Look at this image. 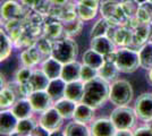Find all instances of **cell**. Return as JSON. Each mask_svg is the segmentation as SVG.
I'll return each instance as SVG.
<instances>
[{"label": "cell", "instance_id": "e0dca14e", "mask_svg": "<svg viewBox=\"0 0 152 136\" xmlns=\"http://www.w3.org/2000/svg\"><path fill=\"white\" fill-rule=\"evenodd\" d=\"M0 120H1L0 125L1 135H14L19 119L14 115L13 111L10 109H1Z\"/></svg>", "mask_w": 152, "mask_h": 136}, {"label": "cell", "instance_id": "8992f818", "mask_svg": "<svg viewBox=\"0 0 152 136\" xmlns=\"http://www.w3.org/2000/svg\"><path fill=\"white\" fill-rule=\"evenodd\" d=\"M109 118L117 129H134L139 120L134 108L129 104L115 107L110 112Z\"/></svg>", "mask_w": 152, "mask_h": 136}, {"label": "cell", "instance_id": "2e32d148", "mask_svg": "<svg viewBox=\"0 0 152 136\" xmlns=\"http://www.w3.org/2000/svg\"><path fill=\"white\" fill-rule=\"evenodd\" d=\"M133 44L132 48L137 49L143 44H145L146 42L151 41L152 38V22L150 23H142L139 26H136L133 28Z\"/></svg>", "mask_w": 152, "mask_h": 136}, {"label": "cell", "instance_id": "484cf974", "mask_svg": "<svg viewBox=\"0 0 152 136\" xmlns=\"http://www.w3.org/2000/svg\"><path fill=\"white\" fill-rule=\"evenodd\" d=\"M81 61L85 65L90 66L92 68H94L96 71H99L101 68L103 64L106 63V57L99 53L98 51L93 50L92 48H89L88 50L82 53V58H81Z\"/></svg>", "mask_w": 152, "mask_h": 136}, {"label": "cell", "instance_id": "4fadbf2b", "mask_svg": "<svg viewBox=\"0 0 152 136\" xmlns=\"http://www.w3.org/2000/svg\"><path fill=\"white\" fill-rule=\"evenodd\" d=\"M92 136H115L117 128L115 127L111 119L108 118H95L90 124Z\"/></svg>", "mask_w": 152, "mask_h": 136}, {"label": "cell", "instance_id": "7c38bea8", "mask_svg": "<svg viewBox=\"0 0 152 136\" xmlns=\"http://www.w3.org/2000/svg\"><path fill=\"white\" fill-rule=\"evenodd\" d=\"M18 59L20 66H26L32 68H35L37 66L41 65V63L45 60L42 53L40 52L35 43L20 50L18 53Z\"/></svg>", "mask_w": 152, "mask_h": 136}, {"label": "cell", "instance_id": "44dd1931", "mask_svg": "<svg viewBox=\"0 0 152 136\" xmlns=\"http://www.w3.org/2000/svg\"><path fill=\"white\" fill-rule=\"evenodd\" d=\"M10 110L14 112V115L17 117L18 119H24L28 117L35 116L37 113L33 110L31 102L28 100V97H19L16 100V102L10 108Z\"/></svg>", "mask_w": 152, "mask_h": 136}, {"label": "cell", "instance_id": "9c48e42d", "mask_svg": "<svg viewBox=\"0 0 152 136\" xmlns=\"http://www.w3.org/2000/svg\"><path fill=\"white\" fill-rule=\"evenodd\" d=\"M134 110L140 121L149 123L152 120V92H144L135 99Z\"/></svg>", "mask_w": 152, "mask_h": 136}, {"label": "cell", "instance_id": "c3c4849f", "mask_svg": "<svg viewBox=\"0 0 152 136\" xmlns=\"http://www.w3.org/2000/svg\"><path fill=\"white\" fill-rule=\"evenodd\" d=\"M151 41H152V38H151Z\"/></svg>", "mask_w": 152, "mask_h": 136}, {"label": "cell", "instance_id": "74e56055", "mask_svg": "<svg viewBox=\"0 0 152 136\" xmlns=\"http://www.w3.org/2000/svg\"><path fill=\"white\" fill-rule=\"evenodd\" d=\"M121 5L123 7L124 13L126 14V16L128 18L134 17L137 13L139 8L141 7V5L136 0H121Z\"/></svg>", "mask_w": 152, "mask_h": 136}, {"label": "cell", "instance_id": "f6af8a7d", "mask_svg": "<svg viewBox=\"0 0 152 136\" xmlns=\"http://www.w3.org/2000/svg\"><path fill=\"white\" fill-rule=\"evenodd\" d=\"M146 81L150 85H152V67L146 71Z\"/></svg>", "mask_w": 152, "mask_h": 136}, {"label": "cell", "instance_id": "cb8c5ba5", "mask_svg": "<svg viewBox=\"0 0 152 136\" xmlns=\"http://www.w3.org/2000/svg\"><path fill=\"white\" fill-rule=\"evenodd\" d=\"M76 105H77V102L72 101V100L65 97H63L61 99H58L53 102V107L57 109L58 112L63 116V118L66 121L73 119Z\"/></svg>", "mask_w": 152, "mask_h": 136}, {"label": "cell", "instance_id": "1f68e13d", "mask_svg": "<svg viewBox=\"0 0 152 136\" xmlns=\"http://www.w3.org/2000/svg\"><path fill=\"white\" fill-rule=\"evenodd\" d=\"M84 23L85 22H83L80 17H75V18L69 20H65V22H63L64 34L66 36H70V38L78 36L83 32Z\"/></svg>", "mask_w": 152, "mask_h": 136}, {"label": "cell", "instance_id": "d6a6232c", "mask_svg": "<svg viewBox=\"0 0 152 136\" xmlns=\"http://www.w3.org/2000/svg\"><path fill=\"white\" fill-rule=\"evenodd\" d=\"M110 27H111V24H110L106 18L99 16V17L94 20L93 25H92L91 30H90L89 38L90 39H93V38H98V36L108 35V33L110 31Z\"/></svg>", "mask_w": 152, "mask_h": 136}, {"label": "cell", "instance_id": "836d02e7", "mask_svg": "<svg viewBox=\"0 0 152 136\" xmlns=\"http://www.w3.org/2000/svg\"><path fill=\"white\" fill-rule=\"evenodd\" d=\"M141 68L148 71L152 67V41L146 42L139 49Z\"/></svg>", "mask_w": 152, "mask_h": 136}, {"label": "cell", "instance_id": "681fc988", "mask_svg": "<svg viewBox=\"0 0 152 136\" xmlns=\"http://www.w3.org/2000/svg\"><path fill=\"white\" fill-rule=\"evenodd\" d=\"M75 1H77V0H75Z\"/></svg>", "mask_w": 152, "mask_h": 136}, {"label": "cell", "instance_id": "f1b7e54d", "mask_svg": "<svg viewBox=\"0 0 152 136\" xmlns=\"http://www.w3.org/2000/svg\"><path fill=\"white\" fill-rule=\"evenodd\" d=\"M50 82V78L45 74V71L40 68H34L32 76L30 78V85L33 91H45Z\"/></svg>", "mask_w": 152, "mask_h": 136}, {"label": "cell", "instance_id": "7402d4cb", "mask_svg": "<svg viewBox=\"0 0 152 136\" xmlns=\"http://www.w3.org/2000/svg\"><path fill=\"white\" fill-rule=\"evenodd\" d=\"M63 63H60L59 60L55 58V57H48L45 58L42 63H41V69L45 71V74L50 78V79H53V78H58L61 76V71H63Z\"/></svg>", "mask_w": 152, "mask_h": 136}, {"label": "cell", "instance_id": "d4e9b609", "mask_svg": "<svg viewBox=\"0 0 152 136\" xmlns=\"http://www.w3.org/2000/svg\"><path fill=\"white\" fill-rule=\"evenodd\" d=\"M84 89H85V83L82 79H77L69 82L66 85V90H65V95L64 97L69 99L72 101L75 102H82L83 95H84Z\"/></svg>", "mask_w": 152, "mask_h": 136}, {"label": "cell", "instance_id": "5bb4252c", "mask_svg": "<svg viewBox=\"0 0 152 136\" xmlns=\"http://www.w3.org/2000/svg\"><path fill=\"white\" fill-rule=\"evenodd\" d=\"M28 100L37 115L43 112L53 105V100L51 99L47 91H33L31 95L28 97Z\"/></svg>", "mask_w": 152, "mask_h": 136}, {"label": "cell", "instance_id": "f35d334b", "mask_svg": "<svg viewBox=\"0 0 152 136\" xmlns=\"http://www.w3.org/2000/svg\"><path fill=\"white\" fill-rule=\"evenodd\" d=\"M98 76V71L90 67V66L85 65L82 63V69H81V79H82L84 83L89 82L91 79H93Z\"/></svg>", "mask_w": 152, "mask_h": 136}, {"label": "cell", "instance_id": "6da1fadb", "mask_svg": "<svg viewBox=\"0 0 152 136\" xmlns=\"http://www.w3.org/2000/svg\"><path fill=\"white\" fill-rule=\"evenodd\" d=\"M109 93L110 83L100 76H96L85 83L82 102L93 107L94 109H99L109 101Z\"/></svg>", "mask_w": 152, "mask_h": 136}, {"label": "cell", "instance_id": "f546056e", "mask_svg": "<svg viewBox=\"0 0 152 136\" xmlns=\"http://www.w3.org/2000/svg\"><path fill=\"white\" fill-rule=\"evenodd\" d=\"M66 85H67V82L63 79L61 77L58 78H53V79H50L49 82V85L47 87V92L48 94L51 97V99L53 100V102L58 100V99H61V97L65 95V90H66Z\"/></svg>", "mask_w": 152, "mask_h": 136}, {"label": "cell", "instance_id": "ee69618b", "mask_svg": "<svg viewBox=\"0 0 152 136\" xmlns=\"http://www.w3.org/2000/svg\"><path fill=\"white\" fill-rule=\"evenodd\" d=\"M72 0H49L51 6H64L66 4H68Z\"/></svg>", "mask_w": 152, "mask_h": 136}, {"label": "cell", "instance_id": "4dcf8cb0", "mask_svg": "<svg viewBox=\"0 0 152 136\" xmlns=\"http://www.w3.org/2000/svg\"><path fill=\"white\" fill-rule=\"evenodd\" d=\"M119 74H121V71L118 69V67L116 66L115 61H108V60H106L103 66L98 71V76L106 79L109 83H113L117 78H119L118 77Z\"/></svg>", "mask_w": 152, "mask_h": 136}, {"label": "cell", "instance_id": "b9f144b4", "mask_svg": "<svg viewBox=\"0 0 152 136\" xmlns=\"http://www.w3.org/2000/svg\"><path fill=\"white\" fill-rule=\"evenodd\" d=\"M31 136H49V132H47L43 127H41L40 125H38L37 128L33 130Z\"/></svg>", "mask_w": 152, "mask_h": 136}, {"label": "cell", "instance_id": "30bf717a", "mask_svg": "<svg viewBox=\"0 0 152 136\" xmlns=\"http://www.w3.org/2000/svg\"><path fill=\"white\" fill-rule=\"evenodd\" d=\"M102 0H77L76 1V10L78 17L89 23L95 20L99 17V9Z\"/></svg>", "mask_w": 152, "mask_h": 136}, {"label": "cell", "instance_id": "4316f807", "mask_svg": "<svg viewBox=\"0 0 152 136\" xmlns=\"http://www.w3.org/2000/svg\"><path fill=\"white\" fill-rule=\"evenodd\" d=\"M0 44H1V52H0V61L6 63L7 60H9L13 51L15 50V45H14L13 40L10 39V36L7 34V32L1 27L0 28Z\"/></svg>", "mask_w": 152, "mask_h": 136}, {"label": "cell", "instance_id": "7a4b0ae2", "mask_svg": "<svg viewBox=\"0 0 152 136\" xmlns=\"http://www.w3.org/2000/svg\"><path fill=\"white\" fill-rule=\"evenodd\" d=\"M78 55H80V48L74 38L65 35L63 38L53 41L52 43L51 56L63 64L76 60L78 58Z\"/></svg>", "mask_w": 152, "mask_h": 136}, {"label": "cell", "instance_id": "7bdbcfd3", "mask_svg": "<svg viewBox=\"0 0 152 136\" xmlns=\"http://www.w3.org/2000/svg\"><path fill=\"white\" fill-rule=\"evenodd\" d=\"M134 129H117L115 136H133Z\"/></svg>", "mask_w": 152, "mask_h": 136}, {"label": "cell", "instance_id": "8d00e7d4", "mask_svg": "<svg viewBox=\"0 0 152 136\" xmlns=\"http://www.w3.org/2000/svg\"><path fill=\"white\" fill-rule=\"evenodd\" d=\"M32 67H26V66H19L18 68L15 71L14 73V79L16 82H18L20 84H25L30 82V78L32 76V73H33Z\"/></svg>", "mask_w": 152, "mask_h": 136}, {"label": "cell", "instance_id": "e575fe53", "mask_svg": "<svg viewBox=\"0 0 152 136\" xmlns=\"http://www.w3.org/2000/svg\"><path fill=\"white\" fill-rule=\"evenodd\" d=\"M17 99H18L17 95L9 86L1 87V92H0V108L1 109H10Z\"/></svg>", "mask_w": 152, "mask_h": 136}, {"label": "cell", "instance_id": "ac0fdd59", "mask_svg": "<svg viewBox=\"0 0 152 136\" xmlns=\"http://www.w3.org/2000/svg\"><path fill=\"white\" fill-rule=\"evenodd\" d=\"M90 48H92L93 50L103 55L104 57L109 53L117 50V45L115 44L114 41L110 39L108 35L90 39Z\"/></svg>", "mask_w": 152, "mask_h": 136}, {"label": "cell", "instance_id": "83f0119b", "mask_svg": "<svg viewBox=\"0 0 152 136\" xmlns=\"http://www.w3.org/2000/svg\"><path fill=\"white\" fill-rule=\"evenodd\" d=\"M38 125V115L28 117V118H24V119H19L18 124H17V127H16V132L14 133V135L31 136L33 130L37 128Z\"/></svg>", "mask_w": 152, "mask_h": 136}, {"label": "cell", "instance_id": "52a82bcc", "mask_svg": "<svg viewBox=\"0 0 152 136\" xmlns=\"http://www.w3.org/2000/svg\"><path fill=\"white\" fill-rule=\"evenodd\" d=\"M39 125L41 127H43L47 132H49V136L50 133L55 132L58 129H63L66 120L63 118V116L58 112V110L52 105L49 109L41 112L38 115Z\"/></svg>", "mask_w": 152, "mask_h": 136}, {"label": "cell", "instance_id": "d6986e66", "mask_svg": "<svg viewBox=\"0 0 152 136\" xmlns=\"http://www.w3.org/2000/svg\"><path fill=\"white\" fill-rule=\"evenodd\" d=\"M95 110L96 109H94L93 107H91L89 104L84 103V102H78L76 105L73 120L90 125L95 119Z\"/></svg>", "mask_w": 152, "mask_h": 136}, {"label": "cell", "instance_id": "ba28073f", "mask_svg": "<svg viewBox=\"0 0 152 136\" xmlns=\"http://www.w3.org/2000/svg\"><path fill=\"white\" fill-rule=\"evenodd\" d=\"M30 9L22 5L19 0H5L1 4V22L10 20H24Z\"/></svg>", "mask_w": 152, "mask_h": 136}, {"label": "cell", "instance_id": "277c9868", "mask_svg": "<svg viewBox=\"0 0 152 136\" xmlns=\"http://www.w3.org/2000/svg\"><path fill=\"white\" fill-rule=\"evenodd\" d=\"M134 99V90L132 84L124 78H117L110 83V93L109 102L114 107L117 105H127Z\"/></svg>", "mask_w": 152, "mask_h": 136}, {"label": "cell", "instance_id": "ab89813d", "mask_svg": "<svg viewBox=\"0 0 152 136\" xmlns=\"http://www.w3.org/2000/svg\"><path fill=\"white\" fill-rule=\"evenodd\" d=\"M134 17H136L140 23H150V22H152L151 14L149 13V10L144 6L140 7L137 13H136V15Z\"/></svg>", "mask_w": 152, "mask_h": 136}, {"label": "cell", "instance_id": "bcb514c9", "mask_svg": "<svg viewBox=\"0 0 152 136\" xmlns=\"http://www.w3.org/2000/svg\"><path fill=\"white\" fill-rule=\"evenodd\" d=\"M137 2H139L140 5H143V4H145V2H148L149 0H136Z\"/></svg>", "mask_w": 152, "mask_h": 136}, {"label": "cell", "instance_id": "d590c367", "mask_svg": "<svg viewBox=\"0 0 152 136\" xmlns=\"http://www.w3.org/2000/svg\"><path fill=\"white\" fill-rule=\"evenodd\" d=\"M52 43H53V41H51L48 38H45V35L39 36L37 41H35V45L38 47V49L42 53V56H43L45 59L50 57L51 53H52Z\"/></svg>", "mask_w": 152, "mask_h": 136}, {"label": "cell", "instance_id": "7dc6e473", "mask_svg": "<svg viewBox=\"0 0 152 136\" xmlns=\"http://www.w3.org/2000/svg\"><path fill=\"white\" fill-rule=\"evenodd\" d=\"M149 1H150V2H152V0H149Z\"/></svg>", "mask_w": 152, "mask_h": 136}, {"label": "cell", "instance_id": "3957f363", "mask_svg": "<svg viewBox=\"0 0 152 136\" xmlns=\"http://www.w3.org/2000/svg\"><path fill=\"white\" fill-rule=\"evenodd\" d=\"M115 64L121 74H132L141 68L140 55L137 49L132 47H121L116 50Z\"/></svg>", "mask_w": 152, "mask_h": 136}, {"label": "cell", "instance_id": "603a6c76", "mask_svg": "<svg viewBox=\"0 0 152 136\" xmlns=\"http://www.w3.org/2000/svg\"><path fill=\"white\" fill-rule=\"evenodd\" d=\"M64 136H90V125L83 124L76 120H68L64 126Z\"/></svg>", "mask_w": 152, "mask_h": 136}, {"label": "cell", "instance_id": "ffe728a7", "mask_svg": "<svg viewBox=\"0 0 152 136\" xmlns=\"http://www.w3.org/2000/svg\"><path fill=\"white\" fill-rule=\"evenodd\" d=\"M81 69H82V61H80L78 59L66 63L63 65L60 77L65 79L67 83L81 79Z\"/></svg>", "mask_w": 152, "mask_h": 136}, {"label": "cell", "instance_id": "5b68a950", "mask_svg": "<svg viewBox=\"0 0 152 136\" xmlns=\"http://www.w3.org/2000/svg\"><path fill=\"white\" fill-rule=\"evenodd\" d=\"M99 16L106 18L113 26L127 25L129 20L123 10L121 0H102Z\"/></svg>", "mask_w": 152, "mask_h": 136}, {"label": "cell", "instance_id": "8fae6325", "mask_svg": "<svg viewBox=\"0 0 152 136\" xmlns=\"http://www.w3.org/2000/svg\"><path fill=\"white\" fill-rule=\"evenodd\" d=\"M108 36L114 41L117 48L121 47H132L133 44V28L129 25H121L110 27V31L108 33Z\"/></svg>", "mask_w": 152, "mask_h": 136}, {"label": "cell", "instance_id": "9a60e30c", "mask_svg": "<svg viewBox=\"0 0 152 136\" xmlns=\"http://www.w3.org/2000/svg\"><path fill=\"white\" fill-rule=\"evenodd\" d=\"M42 35H45V38H48L51 41H56V40L65 36L63 22L56 17L48 16L45 20V23L43 24Z\"/></svg>", "mask_w": 152, "mask_h": 136}, {"label": "cell", "instance_id": "60d3db41", "mask_svg": "<svg viewBox=\"0 0 152 136\" xmlns=\"http://www.w3.org/2000/svg\"><path fill=\"white\" fill-rule=\"evenodd\" d=\"M152 136V127L146 123H143L139 127L134 128V136Z\"/></svg>", "mask_w": 152, "mask_h": 136}]
</instances>
